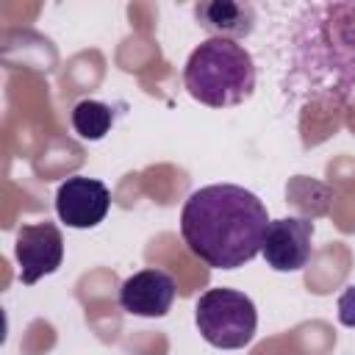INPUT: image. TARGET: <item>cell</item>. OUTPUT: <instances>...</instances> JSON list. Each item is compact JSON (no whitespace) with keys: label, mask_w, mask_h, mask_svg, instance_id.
Wrapping results in <instances>:
<instances>
[{"label":"cell","mask_w":355,"mask_h":355,"mask_svg":"<svg viewBox=\"0 0 355 355\" xmlns=\"http://www.w3.org/2000/svg\"><path fill=\"white\" fill-rule=\"evenodd\" d=\"M175 277L164 269H141L119 286V308L133 316H166L175 302Z\"/></svg>","instance_id":"cell-7"},{"label":"cell","mask_w":355,"mask_h":355,"mask_svg":"<svg viewBox=\"0 0 355 355\" xmlns=\"http://www.w3.org/2000/svg\"><path fill=\"white\" fill-rule=\"evenodd\" d=\"M14 255L19 263V280L33 286L44 275H53L64 261V239L53 222L22 225L17 230Z\"/></svg>","instance_id":"cell-4"},{"label":"cell","mask_w":355,"mask_h":355,"mask_svg":"<svg viewBox=\"0 0 355 355\" xmlns=\"http://www.w3.org/2000/svg\"><path fill=\"white\" fill-rule=\"evenodd\" d=\"M186 92L208 108L244 103L255 89V64L244 44L211 36L197 44L183 67Z\"/></svg>","instance_id":"cell-2"},{"label":"cell","mask_w":355,"mask_h":355,"mask_svg":"<svg viewBox=\"0 0 355 355\" xmlns=\"http://www.w3.org/2000/svg\"><path fill=\"white\" fill-rule=\"evenodd\" d=\"M313 222L302 216H283L269 222L263 236V258L275 272H300L311 258Z\"/></svg>","instance_id":"cell-6"},{"label":"cell","mask_w":355,"mask_h":355,"mask_svg":"<svg viewBox=\"0 0 355 355\" xmlns=\"http://www.w3.org/2000/svg\"><path fill=\"white\" fill-rule=\"evenodd\" d=\"M111 125H114L111 105H105L100 100H80L72 105V128L80 139L97 141L111 130Z\"/></svg>","instance_id":"cell-9"},{"label":"cell","mask_w":355,"mask_h":355,"mask_svg":"<svg viewBox=\"0 0 355 355\" xmlns=\"http://www.w3.org/2000/svg\"><path fill=\"white\" fill-rule=\"evenodd\" d=\"M266 227V205L236 183L202 186L180 211V236L189 252L211 269H239L252 261L263 247Z\"/></svg>","instance_id":"cell-1"},{"label":"cell","mask_w":355,"mask_h":355,"mask_svg":"<svg viewBox=\"0 0 355 355\" xmlns=\"http://www.w3.org/2000/svg\"><path fill=\"white\" fill-rule=\"evenodd\" d=\"M338 322L344 327H355V286H347L338 297Z\"/></svg>","instance_id":"cell-10"},{"label":"cell","mask_w":355,"mask_h":355,"mask_svg":"<svg viewBox=\"0 0 355 355\" xmlns=\"http://www.w3.org/2000/svg\"><path fill=\"white\" fill-rule=\"evenodd\" d=\"M194 19L202 31L219 39H244L255 28V8L236 0H205L194 6Z\"/></svg>","instance_id":"cell-8"},{"label":"cell","mask_w":355,"mask_h":355,"mask_svg":"<svg viewBox=\"0 0 355 355\" xmlns=\"http://www.w3.org/2000/svg\"><path fill=\"white\" fill-rule=\"evenodd\" d=\"M194 324L200 336L216 349H241L255 338V302L236 288H208L194 305Z\"/></svg>","instance_id":"cell-3"},{"label":"cell","mask_w":355,"mask_h":355,"mask_svg":"<svg viewBox=\"0 0 355 355\" xmlns=\"http://www.w3.org/2000/svg\"><path fill=\"white\" fill-rule=\"evenodd\" d=\"M111 208V194L103 180L94 178H67L55 191V214L69 227H97Z\"/></svg>","instance_id":"cell-5"}]
</instances>
